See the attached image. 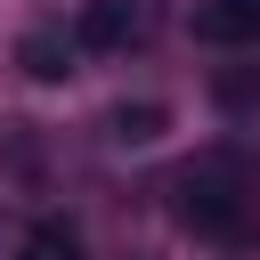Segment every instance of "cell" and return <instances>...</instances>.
Returning a JSON list of instances; mask_svg holds the SVG:
<instances>
[{
    "label": "cell",
    "mask_w": 260,
    "mask_h": 260,
    "mask_svg": "<svg viewBox=\"0 0 260 260\" xmlns=\"http://www.w3.org/2000/svg\"><path fill=\"white\" fill-rule=\"evenodd\" d=\"M171 203L203 244H252L260 236V154H244V146L195 154L171 179Z\"/></svg>",
    "instance_id": "1"
},
{
    "label": "cell",
    "mask_w": 260,
    "mask_h": 260,
    "mask_svg": "<svg viewBox=\"0 0 260 260\" xmlns=\"http://www.w3.org/2000/svg\"><path fill=\"white\" fill-rule=\"evenodd\" d=\"M146 24H154V0H81L73 41H81V49H98V57H122V49H138V41H146Z\"/></svg>",
    "instance_id": "2"
},
{
    "label": "cell",
    "mask_w": 260,
    "mask_h": 260,
    "mask_svg": "<svg viewBox=\"0 0 260 260\" xmlns=\"http://www.w3.org/2000/svg\"><path fill=\"white\" fill-rule=\"evenodd\" d=\"M195 41H211V49H260V0H203L195 8Z\"/></svg>",
    "instance_id": "3"
},
{
    "label": "cell",
    "mask_w": 260,
    "mask_h": 260,
    "mask_svg": "<svg viewBox=\"0 0 260 260\" xmlns=\"http://www.w3.org/2000/svg\"><path fill=\"white\" fill-rule=\"evenodd\" d=\"M73 57H81V41H73V32H57V24H41V32H24V41H16V65H24L32 81H65V73H73Z\"/></svg>",
    "instance_id": "4"
},
{
    "label": "cell",
    "mask_w": 260,
    "mask_h": 260,
    "mask_svg": "<svg viewBox=\"0 0 260 260\" xmlns=\"http://www.w3.org/2000/svg\"><path fill=\"white\" fill-rule=\"evenodd\" d=\"M162 130H171V114H162L154 98H122V106L106 114V138H114V146H154Z\"/></svg>",
    "instance_id": "5"
},
{
    "label": "cell",
    "mask_w": 260,
    "mask_h": 260,
    "mask_svg": "<svg viewBox=\"0 0 260 260\" xmlns=\"http://www.w3.org/2000/svg\"><path fill=\"white\" fill-rule=\"evenodd\" d=\"M16 260H81V236H73L65 219H41V228H24Z\"/></svg>",
    "instance_id": "6"
}]
</instances>
